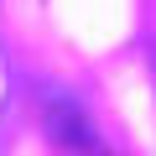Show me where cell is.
Segmentation results:
<instances>
[]
</instances>
